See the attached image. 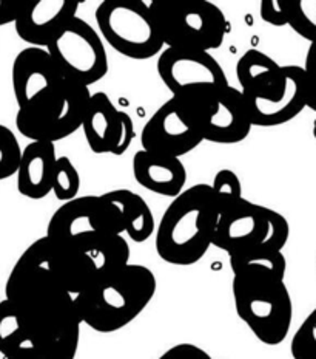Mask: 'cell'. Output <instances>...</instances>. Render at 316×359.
Segmentation results:
<instances>
[{"label": "cell", "mask_w": 316, "mask_h": 359, "mask_svg": "<svg viewBox=\"0 0 316 359\" xmlns=\"http://www.w3.org/2000/svg\"><path fill=\"white\" fill-rule=\"evenodd\" d=\"M5 299L24 314L39 334L43 359H74L80 325L74 296L51 274L37 238L20 254L5 285Z\"/></svg>", "instance_id": "cell-1"}, {"label": "cell", "mask_w": 316, "mask_h": 359, "mask_svg": "<svg viewBox=\"0 0 316 359\" xmlns=\"http://www.w3.org/2000/svg\"><path fill=\"white\" fill-rule=\"evenodd\" d=\"M220 217L212 186L185 189L165 209L156 229L157 256L176 266L198 264L213 245Z\"/></svg>", "instance_id": "cell-2"}, {"label": "cell", "mask_w": 316, "mask_h": 359, "mask_svg": "<svg viewBox=\"0 0 316 359\" xmlns=\"http://www.w3.org/2000/svg\"><path fill=\"white\" fill-rule=\"evenodd\" d=\"M157 282L152 269L129 264L97 278L74 296L82 324L97 333H115L130 325L156 294Z\"/></svg>", "instance_id": "cell-3"}, {"label": "cell", "mask_w": 316, "mask_h": 359, "mask_svg": "<svg viewBox=\"0 0 316 359\" xmlns=\"http://www.w3.org/2000/svg\"><path fill=\"white\" fill-rule=\"evenodd\" d=\"M233 299L239 319L266 346H280L293 319L290 291L273 276H233Z\"/></svg>", "instance_id": "cell-4"}, {"label": "cell", "mask_w": 316, "mask_h": 359, "mask_svg": "<svg viewBox=\"0 0 316 359\" xmlns=\"http://www.w3.org/2000/svg\"><path fill=\"white\" fill-rule=\"evenodd\" d=\"M150 10L167 48L210 53L221 47L229 32L222 10L207 0H153Z\"/></svg>", "instance_id": "cell-5"}, {"label": "cell", "mask_w": 316, "mask_h": 359, "mask_svg": "<svg viewBox=\"0 0 316 359\" xmlns=\"http://www.w3.org/2000/svg\"><path fill=\"white\" fill-rule=\"evenodd\" d=\"M290 237V224L281 214L245 198L217 222L213 246L230 256L257 250L282 252Z\"/></svg>", "instance_id": "cell-6"}, {"label": "cell", "mask_w": 316, "mask_h": 359, "mask_svg": "<svg viewBox=\"0 0 316 359\" xmlns=\"http://www.w3.org/2000/svg\"><path fill=\"white\" fill-rule=\"evenodd\" d=\"M94 16L102 37L119 55L145 61L162 51L161 32L150 5L142 0H103Z\"/></svg>", "instance_id": "cell-7"}, {"label": "cell", "mask_w": 316, "mask_h": 359, "mask_svg": "<svg viewBox=\"0 0 316 359\" xmlns=\"http://www.w3.org/2000/svg\"><path fill=\"white\" fill-rule=\"evenodd\" d=\"M125 233L120 209L107 196H85L66 201L51 215L47 237L66 248L87 252L108 236Z\"/></svg>", "instance_id": "cell-8"}, {"label": "cell", "mask_w": 316, "mask_h": 359, "mask_svg": "<svg viewBox=\"0 0 316 359\" xmlns=\"http://www.w3.org/2000/svg\"><path fill=\"white\" fill-rule=\"evenodd\" d=\"M65 79L89 87L108 73V56L101 34L80 18H74L47 47Z\"/></svg>", "instance_id": "cell-9"}, {"label": "cell", "mask_w": 316, "mask_h": 359, "mask_svg": "<svg viewBox=\"0 0 316 359\" xmlns=\"http://www.w3.org/2000/svg\"><path fill=\"white\" fill-rule=\"evenodd\" d=\"M157 73L173 98L187 102L229 86L227 74L208 51L165 48L157 61Z\"/></svg>", "instance_id": "cell-10"}, {"label": "cell", "mask_w": 316, "mask_h": 359, "mask_svg": "<svg viewBox=\"0 0 316 359\" xmlns=\"http://www.w3.org/2000/svg\"><path fill=\"white\" fill-rule=\"evenodd\" d=\"M11 81L19 111L37 114L59 101L65 88V78L43 48L28 47L13 62Z\"/></svg>", "instance_id": "cell-11"}, {"label": "cell", "mask_w": 316, "mask_h": 359, "mask_svg": "<svg viewBox=\"0 0 316 359\" xmlns=\"http://www.w3.org/2000/svg\"><path fill=\"white\" fill-rule=\"evenodd\" d=\"M202 141L204 133L192 104L173 96L155 111L141 133L142 149L176 158L194 151Z\"/></svg>", "instance_id": "cell-12"}, {"label": "cell", "mask_w": 316, "mask_h": 359, "mask_svg": "<svg viewBox=\"0 0 316 359\" xmlns=\"http://www.w3.org/2000/svg\"><path fill=\"white\" fill-rule=\"evenodd\" d=\"M89 98L92 93L88 87L65 79L64 93L51 107L37 114H24L17 110V130L31 141H47L55 144L80 129Z\"/></svg>", "instance_id": "cell-13"}, {"label": "cell", "mask_w": 316, "mask_h": 359, "mask_svg": "<svg viewBox=\"0 0 316 359\" xmlns=\"http://www.w3.org/2000/svg\"><path fill=\"white\" fill-rule=\"evenodd\" d=\"M198 116L204 140L215 144H238L252 130L244 95L225 86L190 102Z\"/></svg>", "instance_id": "cell-14"}, {"label": "cell", "mask_w": 316, "mask_h": 359, "mask_svg": "<svg viewBox=\"0 0 316 359\" xmlns=\"http://www.w3.org/2000/svg\"><path fill=\"white\" fill-rule=\"evenodd\" d=\"M244 100L253 126L276 127L290 123L307 107L304 67L285 65L284 86L276 95L262 98L244 95Z\"/></svg>", "instance_id": "cell-15"}, {"label": "cell", "mask_w": 316, "mask_h": 359, "mask_svg": "<svg viewBox=\"0 0 316 359\" xmlns=\"http://www.w3.org/2000/svg\"><path fill=\"white\" fill-rule=\"evenodd\" d=\"M78 0H27L16 20V33L31 47H48L66 24L78 18Z\"/></svg>", "instance_id": "cell-16"}, {"label": "cell", "mask_w": 316, "mask_h": 359, "mask_svg": "<svg viewBox=\"0 0 316 359\" xmlns=\"http://www.w3.org/2000/svg\"><path fill=\"white\" fill-rule=\"evenodd\" d=\"M42 254L51 274L71 296L85 291L99 278L97 269L85 252L52 242L47 236L39 238Z\"/></svg>", "instance_id": "cell-17"}, {"label": "cell", "mask_w": 316, "mask_h": 359, "mask_svg": "<svg viewBox=\"0 0 316 359\" xmlns=\"http://www.w3.org/2000/svg\"><path fill=\"white\" fill-rule=\"evenodd\" d=\"M136 182L150 192L164 197H178L185 189L187 169L180 158L141 149L133 158Z\"/></svg>", "instance_id": "cell-18"}, {"label": "cell", "mask_w": 316, "mask_h": 359, "mask_svg": "<svg viewBox=\"0 0 316 359\" xmlns=\"http://www.w3.org/2000/svg\"><path fill=\"white\" fill-rule=\"evenodd\" d=\"M59 156L56 146L47 141H31L22 152L17 170V189L31 200H42L52 192Z\"/></svg>", "instance_id": "cell-19"}, {"label": "cell", "mask_w": 316, "mask_h": 359, "mask_svg": "<svg viewBox=\"0 0 316 359\" xmlns=\"http://www.w3.org/2000/svg\"><path fill=\"white\" fill-rule=\"evenodd\" d=\"M82 129L88 147L94 154H115L122 133V110H117L103 92L93 93Z\"/></svg>", "instance_id": "cell-20"}, {"label": "cell", "mask_w": 316, "mask_h": 359, "mask_svg": "<svg viewBox=\"0 0 316 359\" xmlns=\"http://www.w3.org/2000/svg\"><path fill=\"white\" fill-rule=\"evenodd\" d=\"M0 353L5 359H43L39 334L8 299L0 301Z\"/></svg>", "instance_id": "cell-21"}, {"label": "cell", "mask_w": 316, "mask_h": 359, "mask_svg": "<svg viewBox=\"0 0 316 359\" xmlns=\"http://www.w3.org/2000/svg\"><path fill=\"white\" fill-rule=\"evenodd\" d=\"M236 78L245 96H273L284 86V67L259 50H247L236 64Z\"/></svg>", "instance_id": "cell-22"}, {"label": "cell", "mask_w": 316, "mask_h": 359, "mask_svg": "<svg viewBox=\"0 0 316 359\" xmlns=\"http://www.w3.org/2000/svg\"><path fill=\"white\" fill-rule=\"evenodd\" d=\"M105 196L120 209L125 233L134 243H144L155 234L153 211L139 194L130 189H115L105 192Z\"/></svg>", "instance_id": "cell-23"}, {"label": "cell", "mask_w": 316, "mask_h": 359, "mask_svg": "<svg viewBox=\"0 0 316 359\" xmlns=\"http://www.w3.org/2000/svg\"><path fill=\"white\" fill-rule=\"evenodd\" d=\"M230 268L233 276H273V278L284 280L285 271H287V260L282 252L257 250L230 256Z\"/></svg>", "instance_id": "cell-24"}, {"label": "cell", "mask_w": 316, "mask_h": 359, "mask_svg": "<svg viewBox=\"0 0 316 359\" xmlns=\"http://www.w3.org/2000/svg\"><path fill=\"white\" fill-rule=\"evenodd\" d=\"M130 252V245L122 236H108L92 246L85 254L93 260L101 278L129 265Z\"/></svg>", "instance_id": "cell-25"}, {"label": "cell", "mask_w": 316, "mask_h": 359, "mask_svg": "<svg viewBox=\"0 0 316 359\" xmlns=\"http://www.w3.org/2000/svg\"><path fill=\"white\" fill-rule=\"evenodd\" d=\"M212 191L221 214L243 200V186H240L239 177L230 169H221L217 172L213 178Z\"/></svg>", "instance_id": "cell-26"}, {"label": "cell", "mask_w": 316, "mask_h": 359, "mask_svg": "<svg viewBox=\"0 0 316 359\" xmlns=\"http://www.w3.org/2000/svg\"><path fill=\"white\" fill-rule=\"evenodd\" d=\"M80 189V175L69 156H59L55 170L52 192L60 201H71L78 198Z\"/></svg>", "instance_id": "cell-27"}, {"label": "cell", "mask_w": 316, "mask_h": 359, "mask_svg": "<svg viewBox=\"0 0 316 359\" xmlns=\"http://www.w3.org/2000/svg\"><path fill=\"white\" fill-rule=\"evenodd\" d=\"M289 25L310 43L316 42V0H292Z\"/></svg>", "instance_id": "cell-28"}, {"label": "cell", "mask_w": 316, "mask_h": 359, "mask_svg": "<svg viewBox=\"0 0 316 359\" xmlns=\"http://www.w3.org/2000/svg\"><path fill=\"white\" fill-rule=\"evenodd\" d=\"M22 149L16 135L8 127L0 124V180L17 174L22 158Z\"/></svg>", "instance_id": "cell-29"}, {"label": "cell", "mask_w": 316, "mask_h": 359, "mask_svg": "<svg viewBox=\"0 0 316 359\" xmlns=\"http://www.w3.org/2000/svg\"><path fill=\"white\" fill-rule=\"evenodd\" d=\"M290 353L293 359H316V309L293 334Z\"/></svg>", "instance_id": "cell-30"}, {"label": "cell", "mask_w": 316, "mask_h": 359, "mask_svg": "<svg viewBox=\"0 0 316 359\" xmlns=\"http://www.w3.org/2000/svg\"><path fill=\"white\" fill-rule=\"evenodd\" d=\"M292 0H262L259 4L261 19L273 27L289 25Z\"/></svg>", "instance_id": "cell-31"}, {"label": "cell", "mask_w": 316, "mask_h": 359, "mask_svg": "<svg viewBox=\"0 0 316 359\" xmlns=\"http://www.w3.org/2000/svg\"><path fill=\"white\" fill-rule=\"evenodd\" d=\"M306 86H307V107L316 111V42L310 43L306 57Z\"/></svg>", "instance_id": "cell-32"}, {"label": "cell", "mask_w": 316, "mask_h": 359, "mask_svg": "<svg viewBox=\"0 0 316 359\" xmlns=\"http://www.w3.org/2000/svg\"><path fill=\"white\" fill-rule=\"evenodd\" d=\"M157 359H213L210 356L204 348H201L194 344H176L171 348H168L167 351L157 358Z\"/></svg>", "instance_id": "cell-33"}, {"label": "cell", "mask_w": 316, "mask_h": 359, "mask_svg": "<svg viewBox=\"0 0 316 359\" xmlns=\"http://www.w3.org/2000/svg\"><path fill=\"white\" fill-rule=\"evenodd\" d=\"M27 0H0V27L16 24Z\"/></svg>", "instance_id": "cell-34"}, {"label": "cell", "mask_w": 316, "mask_h": 359, "mask_svg": "<svg viewBox=\"0 0 316 359\" xmlns=\"http://www.w3.org/2000/svg\"><path fill=\"white\" fill-rule=\"evenodd\" d=\"M133 140H134V123L127 111H122V133H120L119 144L113 155L116 156L124 155L130 149Z\"/></svg>", "instance_id": "cell-35"}]
</instances>
